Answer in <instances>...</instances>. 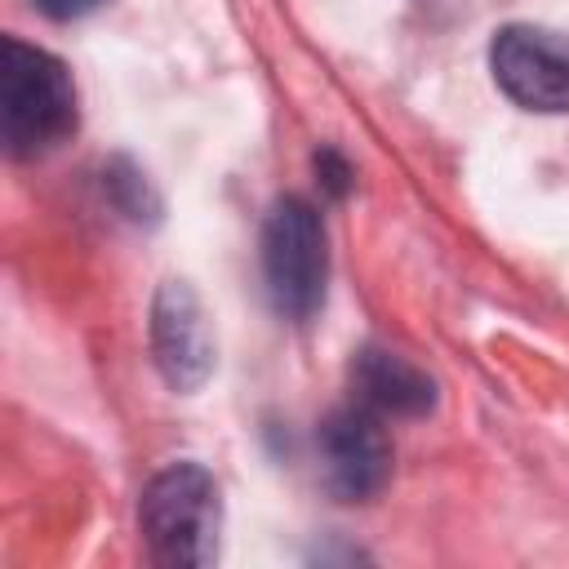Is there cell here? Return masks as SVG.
I'll return each instance as SVG.
<instances>
[{
    "mask_svg": "<svg viewBox=\"0 0 569 569\" xmlns=\"http://www.w3.org/2000/svg\"><path fill=\"white\" fill-rule=\"evenodd\" d=\"M489 71L516 107L538 116L569 111V36L511 22L489 44Z\"/></svg>",
    "mask_w": 569,
    "mask_h": 569,
    "instance_id": "cell-4",
    "label": "cell"
},
{
    "mask_svg": "<svg viewBox=\"0 0 569 569\" xmlns=\"http://www.w3.org/2000/svg\"><path fill=\"white\" fill-rule=\"evenodd\" d=\"M0 116H4V147L13 160H36L53 151L76 129L71 71L49 49L9 36L0 62Z\"/></svg>",
    "mask_w": 569,
    "mask_h": 569,
    "instance_id": "cell-2",
    "label": "cell"
},
{
    "mask_svg": "<svg viewBox=\"0 0 569 569\" xmlns=\"http://www.w3.org/2000/svg\"><path fill=\"white\" fill-rule=\"evenodd\" d=\"M351 396L382 418H418L436 405V382L391 347H360L351 360Z\"/></svg>",
    "mask_w": 569,
    "mask_h": 569,
    "instance_id": "cell-7",
    "label": "cell"
},
{
    "mask_svg": "<svg viewBox=\"0 0 569 569\" xmlns=\"http://www.w3.org/2000/svg\"><path fill=\"white\" fill-rule=\"evenodd\" d=\"M262 276L271 307L284 320H307L325 302L329 280V249H325V222L316 204L302 196H280L262 227Z\"/></svg>",
    "mask_w": 569,
    "mask_h": 569,
    "instance_id": "cell-3",
    "label": "cell"
},
{
    "mask_svg": "<svg viewBox=\"0 0 569 569\" xmlns=\"http://www.w3.org/2000/svg\"><path fill=\"white\" fill-rule=\"evenodd\" d=\"M151 351L173 391H196L213 373V333L191 284H160L151 307Z\"/></svg>",
    "mask_w": 569,
    "mask_h": 569,
    "instance_id": "cell-6",
    "label": "cell"
},
{
    "mask_svg": "<svg viewBox=\"0 0 569 569\" xmlns=\"http://www.w3.org/2000/svg\"><path fill=\"white\" fill-rule=\"evenodd\" d=\"M147 551L169 569H204L218 560L222 493L200 462H173L156 471L138 502Z\"/></svg>",
    "mask_w": 569,
    "mask_h": 569,
    "instance_id": "cell-1",
    "label": "cell"
},
{
    "mask_svg": "<svg viewBox=\"0 0 569 569\" xmlns=\"http://www.w3.org/2000/svg\"><path fill=\"white\" fill-rule=\"evenodd\" d=\"M316 453H320V480L338 502H365L391 476V440L382 413L365 409L360 400L333 409L320 422Z\"/></svg>",
    "mask_w": 569,
    "mask_h": 569,
    "instance_id": "cell-5",
    "label": "cell"
},
{
    "mask_svg": "<svg viewBox=\"0 0 569 569\" xmlns=\"http://www.w3.org/2000/svg\"><path fill=\"white\" fill-rule=\"evenodd\" d=\"M316 173H320V182L329 187V196H342V191H347L351 169H347V160H342L338 151H320V156H316Z\"/></svg>",
    "mask_w": 569,
    "mask_h": 569,
    "instance_id": "cell-8",
    "label": "cell"
},
{
    "mask_svg": "<svg viewBox=\"0 0 569 569\" xmlns=\"http://www.w3.org/2000/svg\"><path fill=\"white\" fill-rule=\"evenodd\" d=\"M102 0H36V9L40 13H49V18H58V22H71V18H84V13H93Z\"/></svg>",
    "mask_w": 569,
    "mask_h": 569,
    "instance_id": "cell-9",
    "label": "cell"
}]
</instances>
